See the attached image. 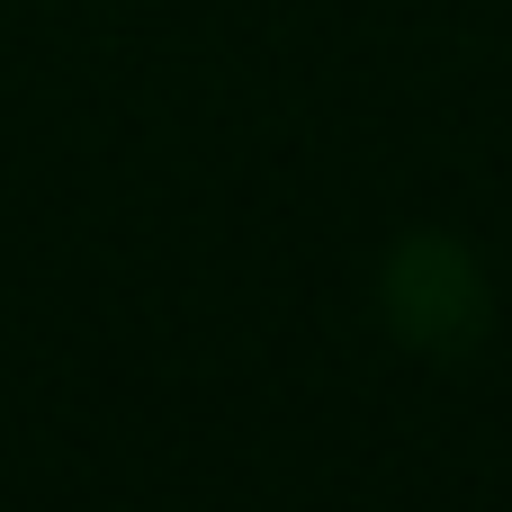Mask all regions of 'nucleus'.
Instances as JSON below:
<instances>
[{
	"label": "nucleus",
	"instance_id": "nucleus-1",
	"mask_svg": "<svg viewBox=\"0 0 512 512\" xmlns=\"http://www.w3.org/2000/svg\"><path fill=\"white\" fill-rule=\"evenodd\" d=\"M378 306H387L396 342L423 351V360H459V351H477L486 324H495L486 270H477V252H468L459 234H405V243L387 252Z\"/></svg>",
	"mask_w": 512,
	"mask_h": 512
}]
</instances>
